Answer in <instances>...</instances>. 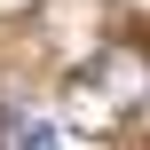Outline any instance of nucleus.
I'll list each match as a JSON object with an SVG mask.
<instances>
[{
    "mask_svg": "<svg viewBox=\"0 0 150 150\" xmlns=\"http://www.w3.org/2000/svg\"><path fill=\"white\" fill-rule=\"evenodd\" d=\"M134 103H150V55L142 47H103L95 71L71 87V119L79 127H103V119H119Z\"/></svg>",
    "mask_w": 150,
    "mask_h": 150,
    "instance_id": "obj_1",
    "label": "nucleus"
},
{
    "mask_svg": "<svg viewBox=\"0 0 150 150\" xmlns=\"http://www.w3.org/2000/svg\"><path fill=\"white\" fill-rule=\"evenodd\" d=\"M16 150H55V127L47 119H16Z\"/></svg>",
    "mask_w": 150,
    "mask_h": 150,
    "instance_id": "obj_2",
    "label": "nucleus"
}]
</instances>
